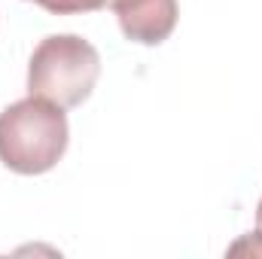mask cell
Returning a JSON list of instances; mask_svg holds the SVG:
<instances>
[{
  "mask_svg": "<svg viewBox=\"0 0 262 259\" xmlns=\"http://www.w3.org/2000/svg\"><path fill=\"white\" fill-rule=\"evenodd\" d=\"M125 40L140 46L165 43L177 28V0H110Z\"/></svg>",
  "mask_w": 262,
  "mask_h": 259,
  "instance_id": "cell-3",
  "label": "cell"
},
{
  "mask_svg": "<svg viewBox=\"0 0 262 259\" xmlns=\"http://www.w3.org/2000/svg\"><path fill=\"white\" fill-rule=\"evenodd\" d=\"M229 253H253V256H262V232L256 229V232H250L247 238H241L238 244H232L229 247Z\"/></svg>",
  "mask_w": 262,
  "mask_h": 259,
  "instance_id": "cell-5",
  "label": "cell"
},
{
  "mask_svg": "<svg viewBox=\"0 0 262 259\" xmlns=\"http://www.w3.org/2000/svg\"><path fill=\"white\" fill-rule=\"evenodd\" d=\"M256 229L262 232V198H259V207H256Z\"/></svg>",
  "mask_w": 262,
  "mask_h": 259,
  "instance_id": "cell-6",
  "label": "cell"
},
{
  "mask_svg": "<svg viewBox=\"0 0 262 259\" xmlns=\"http://www.w3.org/2000/svg\"><path fill=\"white\" fill-rule=\"evenodd\" d=\"M31 3L43 6L52 15H76V12H98L110 0H31Z\"/></svg>",
  "mask_w": 262,
  "mask_h": 259,
  "instance_id": "cell-4",
  "label": "cell"
},
{
  "mask_svg": "<svg viewBox=\"0 0 262 259\" xmlns=\"http://www.w3.org/2000/svg\"><path fill=\"white\" fill-rule=\"evenodd\" d=\"M101 76L98 49L76 34H52L37 43L28 61V95L58 107H79Z\"/></svg>",
  "mask_w": 262,
  "mask_h": 259,
  "instance_id": "cell-2",
  "label": "cell"
},
{
  "mask_svg": "<svg viewBox=\"0 0 262 259\" xmlns=\"http://www.w3.org/2000/svg\"><path fill=\"white\" fill-rule=\"evenodd\" d=\"M70 143L64 107L46 98H21L0 113V162L15 174L52 171Z\"/></svg>",
  "mask_w": 262,
  "mask_h": 259,
  "instance_id": "cell-1",
  "label": "cell"
}]
</instances>
